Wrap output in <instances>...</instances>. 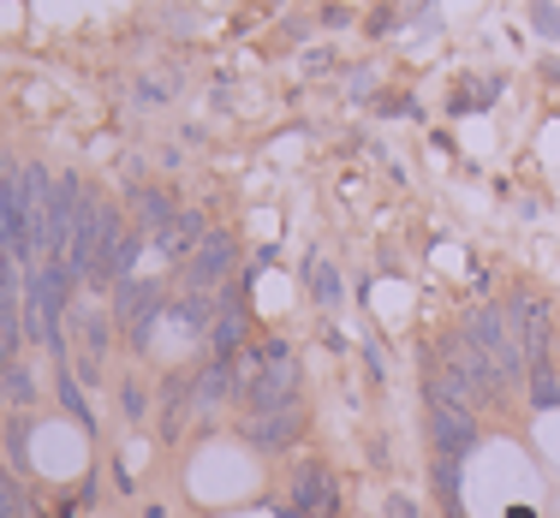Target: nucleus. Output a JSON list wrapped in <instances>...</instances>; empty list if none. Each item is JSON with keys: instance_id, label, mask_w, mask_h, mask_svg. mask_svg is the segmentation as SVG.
<instances>
[{"instance_id": "f257e3e1", "label": "nucleus", "mask_w": 560, "mask_h": 518, "mask_svg": "<svg viewBox=\"0 0 560 518\" xmlns=\"http://www.w3.org/2000/svg\"><path fill=\"white\" fill-rule=\"evenodd\" d=\"M48 191H55V185H48L43 167L7 173V191H0V250H12V257H36V250H43Z\"/></svg>"}, {"instance_id": "f03ea898", "label": "nucleus", "mask_w": 560, "mask_h": 518, "mask_svg": "<svg viewBox=\"0 0 560 518\" xmlns=\"http://www.w3.org/2000/svg\"><path fill=\"white\" fill-rule=\"evenodd\" d=\"M299 393H304V369H299V357H292V345L262 340V369L238 388L245 417H257V411H292Z\"/></svg>"}, {"instance_id": "7ed1b4c3", "label": "nucleus", "mask_w": 560, "mask_h": 518, "mask_svg": "<svg viewBox=\"0 0 560 518\" xmlns=\"http://www.w3.org/2000/svg\"><path fill=\"white\" fill-rule=\"evenodd\" d=\"M459 334L501 369L506 388H518V381H525V345H518V334H513V322H506L501 304H477V310L459 322Z\"/></svg>"}, {"instance_id": "20e7f679", "label": "nucleus", "mask_w": 560, "mask_h": 518, "mask_svg": "<svg viewBox=\"0 0 560 518\" xmlns=\"http://www.w3.org/2000/svg\"><path fill=\"white\" fill-rule=\"evenodd\" d=\"M31 298H36V334H43V345L55 352V364H60V357H66V328H60V316H66V304H72V269H66V262L36 269Z\"/></svg>"}, {"instance_id": "39448f33", "label": "nucleus", "mask_w": 560, "mask_h": 518, "mask_svg": "<svg viewBox=\"0 0 560 518\" xmlns=\"http://www.w3.org/2000/svg\"><path fill=\"white\" fill-rule=\"evenodd\" d=\"M506 322H513L518 345H525V369L549 364L555 357V328H549V304H542L537 292H518V298L506 304Z\"/></svg>"}, {"instance_id": "423d86ee", "label": "nucleus", "mask_w": 560, "mask_h": 518, "mask_svg": "<svg viewBox=\"0 0 560 518\" xmlns=\"http://www.w3.org/2000/svg\"><path fill=\"white\" fill-rule=\"evenodd\" d=\"M167 310V298L155 292V281H119L114 286V316L126 322V334H131V345H150V328H155V316Z\"/></svg>"}, {"instance_id": "0eeeda50", "label": "nucleus", "mask_w": 560, "mask_h": 518, "mask_svg": "<svg viewBox=\"0 0 560 518\" xmlns=\"http://www.w3.org/2000/svg\"><path fill=\"white\" fill-rule=\"evenodd\" d=\"M78 209H84V179H78V173H60V185L48 191V203H43V250L48 257H60V250L72 245Z\"/></svg>"}, {"instance_id": "6e6552de", "label": "nucleus", "mask_w": 560, "mask_h": 518, "mask_svg": "<svg viewBox=\"0 0 560 518\" xmlns=\"http://www.w3.org/2000/svg\"><path fill=\"white\" fill-rule=\"evenodd\" d=\"M430 442H435V459H453V464H459V459L477 447V411L447 405V400H430Z\"/></svg>"}, {"instance_id": "1a4fd4ad", "label": "nucleus", "mask_w": 560, "mask_h": 518, "mask_svg": "<svg viewBox=\"0 0 560 518\" xmlns=\"http://www.w3.org/2000/svg\"><path fill=\"white\" fill-rule=\"evenodd\" d=\"M238 435H245L257 454H287V447H299V435H304V405H292V411H257V417L238 423Z\"/></svg>"}, {"instance_id": "9d476101", "label": "nucleus", "mask_w": 560, "mask_h": 518, "mask_svg": "<svg viewBox=\"0 0 560 518\" xmlns=\"http://www.w3.org/2000/svg\"><path fill=\"white\" fill-rule=\"evenodd\" d=\"M233 233L226 227H209V238L197 245V257L185 262V286H197V292H215L226 274H233Z\"/></svg>"}, {"instance_id": "9b49d317", "label": "nucleus", "mask_w": 560, "mask_h": 518, "mask_svg": "<svg viewBox=\"0 0 560 518\" xmlns=\"http://www.w3.org/2000/svg\"><path fill=\"white\" fill-rule=\"evenodd\" d=\"M292 513L299 518H335V476H328V464H299V476H292Z\"/></svg>"}, {"instance_id": "f8f14e48", "label": "nucleus", "mask_w": 560, "mask_h": 518, "mask_svg": "<svg viewBox=\"0 0 560 518\" xmlns=\"http://www.w3.org/2000/svg\"><path fill=\"white\" fill-rule=\"evenodd\" d=\"M238 352H245V304H238V286H233V292H221V316L209 328V357L233 364Z\"/></svg>"}, {"instance_id": "ddd939ff", "label": "nucleus", "mask_w": 560, "mask_h": 518, "mask_svg": "<svg viewBox=\"0 0 560 518\" xmlns=\"http://www.w3.org/2000/svg\"><path fill=\"white\" fill-rule=\"evenodd\" d=\"M226 400H238V376H233V364L209 357V364L191 376V405L209 411V405H226Z\"/></svg>"}, {"instance_id": "4468645a", "label": "nucleus", "mask_w": 560, "mask_h": 518, "mask_svg": "<svg viewBox=\"0 0 560 518\" xmlns=\"http://www.w3.org/2000/svg\"><path fill=\"white\" fill-rule=\"evenodd\" d=\"M203 238H209L203 215H197V209H179V221H173V227H167L162 238H155V250H162V257H173V262H191Z\"/></svg>"}, {"instance_id": "2eb2a0df", "label": "nucleus", "mask_w": 560, "mask_h": 518, "mask_svg": "<svg viewBox=\"0 0 560 518\" xmlns=\"http://www.w3.org/2000/svg\"><path fill=\"white\" fill-rule=\"evenodd\" d=\"M167 310H173V322H179V328H191V334H209V328H215V316H221V298H215V292L185 286L179 298L167 304Z\"/></svg>"}, {"instance_id": "dca6fc26", "label": "nucleus", "mask_w": 560, "mask_h": 518, "mask_svg": "<svg viewBox=\"0 0 560 518\" xmlns=\"http://www.w3.org/2000/svg\"><path fill=\"white\" fill-rule=\"evenodd\" d=\"M131 203H138V209H131V215H138V227L150 233V238H162V233L173 227V221H179V209H173L162 191H138V197H131Z\"/></svg>"}, {"instance_id": "f3484780", "label": "nucleus", "mask_w": 560, "mask_h": 518, "mask_svg": "<svg viewBox=\"0 0 560 518\" xmlns=\"http://www.w3.org/2000/svg\"><path fill=\"white\" fill-rule=\"evenodd\" d=\"M525 388H530V405H537V411H555L560 405V369H555V357H549V364H530L525 369Z\"/></svg>"}, {"instance_id": "a211bd4d", "label": "nucleus", "mask_w": 560, "mask_h": 518, "mask_svg": "<svg viewBox=\"0 0 560 518\" xmlns=\"http://www.w3.org/2000/svg\"><path fill=\"white\" fill-rule=\"evenodd\" d=\"M0 518H36L31 513V488H24L12 471H0Z\"/></svg>"}, {"instance_id": "6ab92c4d", "label": "nucleus", "mask_w": 560, "mask_h": 518, "mask_svg": "<svg viewBox=\"0 0 560 518\" xmlns=\"http://www.w3.org/2000/svg\"><path fill=\"white\" fill-rule=\"evenodd\" d=\"M304 281H311V286H316V298H323V304H328V310H335V304H340V274H335V269H328V262H323V257H311V262H304Z\"/></svg>"}, {"instance_id": "aec40b11", "label": "nucleus", "mask_w": 560, "mask_h": 518, "mask_svg": "<svg viewBox=\"0 0 560 518\" xmlns=\"http://www.w3.org/2000/svg\"><path fill=\"white\" fill-rule=\"evenodd\" d=\"M0 388H7L12 405H31V400H36V381H31V369H24V364L12 369V376H0Z\"/></svg>"}, {"instance_id": "412c9836", "label": "nucleus", "mask_w": 560, "mask_h": 518, "mask_svg": "<svg viewBox=\"0 0 560 518\" xmlns=\"http://www.w3.org/2000/svg\"><path fill=\"white\" fill-rule=\"evenodd\" d=\"M19 369V334H0V376Z\"/></svg>"}, {"instance_id": "4be33fe9", "label": "nucleus", "mask_w": 560, "mask_h": 518, "mask_svg": "<svg viewBox=\"0 0 560 518\" xmlns=\"http://www.w3.org/2000/svg\"><path fill=\"white\" fill-rule=\"evenodd\" d=\"M143 411H150V400H143V388L131 381V388H126V417H143Z\"/></svg>"}]
</instances>
